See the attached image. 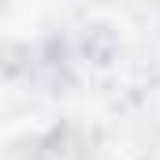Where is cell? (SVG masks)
I'll return each mask as SVG.
<instances>
[{
	"mask_svg": "<svg viewBox=\"0 0 160 160\" xmlns=\"http://www.w3.org/2000/svg\"><path fill=\"white\" fill-rule=\"evenodd\" d=\"M0 8H4V0H0Z\"/></svg>",
	"mask_w": 160,
	"mask_h": 160,
	"instance_id": "obj_1",
	"label": "cell"
}]
</instances>
